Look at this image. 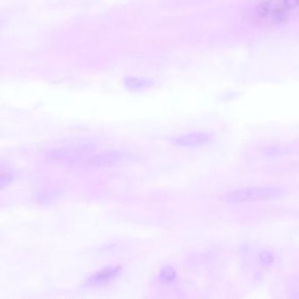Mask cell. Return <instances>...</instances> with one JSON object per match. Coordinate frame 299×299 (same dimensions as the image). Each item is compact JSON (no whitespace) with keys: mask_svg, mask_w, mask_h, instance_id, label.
Instances as JSON below:
<instances>
[{"mask_svg":"<svg viewBox=\"0 0 299 299\" xmlns=\"http://www.w3.org/2000/svg\"><path fill=\"white\" fill-rule=\"evenodd\" d=\"M285 191L279 187H251L227 192L219 199L225 203H240L269 200L284 197Z\"/></svg>","mask_w":299,"mask_h":299,"instance_id":"6da1fadb","label":"cell"},{"mask_svg":"<svg viewBox=\"0 0 299 299\" xmlns=\"http://www.w3.org/2000/svg\"><path fill=\"white\" fill-rule=\"evenodd\" d=\"M299 8V0H261L254 7L260 18H277Z\"/></svg>","mask_w":299,"mask_h":299,"instance_id":"7a4b0ae2","label":"cell"},{"mask_svg":"<svg viewBox=\"0 0 299 299\" xmlns=\"http://www.w3.org/2000/svg\"><path fill=\"white\" fill-rule=\"evenodd\" d=\"M92 151L93 147L90 144L76 145L53 150L51 151L50 157L57 162H71L77 161Z\"/></svg>","mask_w":299,"mask_h":299,"instance_id":"3957f363","label":"cell"},{"mask_svg":"<svg viewBox=\"0 0 299 299\" xmlns=\"http://www.w3.org/2000/svg\"><path fill=\"white\" fill-rule=\"evenodd\" d=\"M213 135L209 132H192L173 137L171 143L177 147H201L211 143Z\"/></svg>","mask_w":299,"mask_h":299,"instance_id":"277c9868","label":"cell"},{"mask_svg":"<svg viewBox=\"0 0 299 299\" xmlns=\"http://www.w3.org/2000/svg\"><path fill=\"white\" fill-rule=\"evenodd\" d=\"M122 271L121 266H109L100 269L87 279L85 284L89 286H99L113 281Z\"/></svg>","mask_w":299,"mask_h":299,"instance_id":"5b68a950","label":"cell"},{"mask_svg":"<svg viewBox=\"0 0 299 299\" xmlns=\"http://www.w3.org/2000/svg\"><path fill=\"white\" fill-rule=\"evenodd\" d=\"M124 159V153L120 150H110L89 159V164L95 167H110Z\"/></svg>","mask_w":299,"mask_h":299,"instance_id":"8992f818","label":"cell"},{"mask_svg":"<svg viewBox=\"0 0 299 299\" xmlns=\"http://www.w3.org/2000/svg\"><path fill=\"white\" fill-rule=\"evenodd\" d=\"M125 84L132 90H143L151 86L153 82L145 78H127L125 80Z\"/></svg>","mask_w":299,"mask_h":299,"instance_id":"52a82bcc","label":"cell"},{"mask_svg":"<svg viewBox=\"0 0 299 299\" xmlns=\"http://www.w3.org/2000/svg\"><path fill=\"white\" fill-rule=\"evenodd\" d=\"M177 272L173 267L165 266L159 273L158 278L164 284H172L177 280Z\"/></svg>","mask_w":299,"mask_h":299,"instance_id":"ba28073f","label":"cell"},{"mask_svg":"<svg viewBox=\"0 0 299 299\" xmlns=\"http://www.w3.org/2000/svg\"><path fill=\"white\" fill-rule=\"evenodd\" d=\"M259 259L261 264L267 266L272 265L275 261V256L273 255L272 253L269 251H263L259 254Z\"/></svg>","mask_w":299,"mask_h":299,"instance_id":"9c48e42d","label":"cell"},{"mask_svg":"<svg viewBox=\"0 0 299 299\" xmlns=\"http://www.w3.org/2000/svg\"><path fill=\"white\" fill-rule=\"evenodd\" d=\"M12 176L9 171H1V178H0V186L1 189H4L6 186L9 185L12 183Z\"/></svg>","mask_w":299,"mask_h":299,"instance_id":"30bf717a","label":"cell"},{"mask_svg":"<svg viewBox=\"0 0 299 299\" xmlns=\"http://www.w3.org/2000/svg\"><path fill=\"white\" fill-rule=\"evenodd\" d=\"M264 151L267 156H276L283 152V150L277 147H267L264 148Z\"/></svg>","mask_w":299,"mask_h":299,"instance_id":"8fae6325","label":"cell"}]
</instances>
